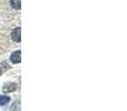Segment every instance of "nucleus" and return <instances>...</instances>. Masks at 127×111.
Listing matches in <instances>:
<instances>
[{
	"label": "nucleus",
	"instance_id": "4",
	"mask_svg": "<svg viewBox=\"0 0 127 111\" xmlns=\"http://www.w3.org/2000/svg\"><path fill=\"white\" fill-rule=\"evenodd\" d=\"M10 101V98L8 96H0V106H4Z\"/></svg>",
	"mask_w": 127,
	"mask_h": 111
},
{
	"label": "nucleus",
	"instance_id": "1",
	"mask_svg": "<svg viewBox=\"0 0 127 111\" xmlns=\"http://www.w3.org/2000/svg\"><path fill=\"white\" fill-rule=\"evenodd\" d=\"M11 38L15 42H20V28H16L11 32Z\"/></svg>",
	"mask_w": 127,
	"mask_h": 111
},
{
	"label": "nucleus",
	"instance_id": "3",
	"mask_svg": "<svg viewBox=\"0 0 127 111\" xmlns=\"http://www.w3.org/2000/svg\"><path fill=\"white\" fill-rule=\"evenodd\" d=\"M16 85L15 83H7L4 85V87L2 88V91L3 92H11V91H15L16 90Z\"/></svg>",
	"mask_w": 127,
	"mask_h": 111
},
{
	"label": "nucleus",
	"instance_id": "6",
	"mask_svg": "<svg viewBox=\"0 0 127 111\" xmlns=\"http://www.w3.org/2000/svg\"><path fill=\"white\" fill-rule=\"evenodd\" d=\"M0 74H1V69H0Z\"/></svg>",
	"mask_w": 127,
	"mask_h": 111
},
{
	"label": "nucleus",
	"instance_id": "2",
	"mask_svg": "<svg viewBox=\"0 0 127 111\" xmlns=\"http://www.w3.org/2000/svg\"><path fill=\"white\" fill-rule=\"evenodd\" d=\"M10 60L12 63H19L20 60H21V59H20V51L19 50L15 51V52L10 56Z\"/></svg>",
	"mask_w": 127,
	"mask_h": 111
},
{
	"label": "nucleus",
	"instance_id": "5",
	"mask_svg": "<svg viewBox=\"0 0 127 111\" xmlns=\"http://www.w3.org/2000/svg\"><path fill=\"white\" fill-rule=\"evenodd\" d=\"M10 3L12 6V8H15L16 10L20 9V0H10Z\"/></svg>",
	"mask_w": 127,
	"mask_h": 111
}]
</instances>
